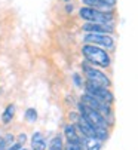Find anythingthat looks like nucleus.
I'll return each instance as SVG.
<instances>
[{
	"label": "nucleus",
	"instance_id": "nucleus-1",
	"mask_svg": "<svg viewBox=\"0 0 138 150\" xmlns=\"http://www.w3.org/2000/svg\"><path fill=\"white\" fill-rule=\"evenodd\" d=\"M79 110H80V115L94 126L95 129V137H98L100 140H105L108 132H107V128H108V123H107V119L98 113L97 110H92L89 107H86L85 104H79Z\"/></svg>",
	"mask_w": 138,
	"mask_h": 150
},
{
	"label": "nucleus",
	"instance_id": "nucleus-2",
	"mask_svg": "<svg viewBox=\"0 0 138 150\" xmlns=\"http://www.w3.org/2000/svg\"><path fill=\"white\" fill-rule=\"evenodd\" d=\"M82 54L88 62L92 66H100V67H108L110 66V55L107 51L97 45H85L82 48Z\"/></svg>",
	"mask_w": 138,
	"mask_h": 150
},
{
	"label": "nucleus",
	"instance_id": "nucleus-3",
	"mask_svg": "<svg viewBox=\"0 0 138 150\" xmlns=\"http://www.w3.org/2000/svg\"><path fill=\"white\" fill-rule=\"evenodd\" d=\"M80 16L88 21V23H95V24H113L114 13L113 11H100L91 6H83L79 11Z\"/></svg>",
	"mask_w": 138,
	"mask_h": 150
},
{
	"label": "nucleus",
	"instance_id": "nucleus-4",
	"mask_svg": "<svg viewBox=\"0 0 138 150\" xmlns=\"http://www.w3.org/2000/svg\"><path fill=\"white\" fill-rule=\"evenodd\" d=\"M82 69H83V73H85V77L88 79V82L101 85V86H105V88L110 86V79H108V76L104 74L103 71H100L98 69H95L94 66H89V64L83 62Z\"/></svg>",
	"mask_w": 138,
	"mask_h": 150
},
{
	"label": "nucleus",
	"instance_id": "nucleus-5",
	"mask_svg": "<svg viewBox=\"0 0 138 150\" xmlns=\"http://www.w3.org/2000/svg\"><path fill=\"white\" fill-rule=\"evenodd\" d=\"M85 89H86V94L92 95L94 98L100 100V101H104L107 104H111L113 103V94L108 91V88L105 86H101V85H97V83H92V82H88L85 85Z\"/></svg>",
	"mask_w": 138,
	"mask_h": 150
},
{
	"label": "nucleus",
	"instance_id": "nucleus-6",
	"mask_svg": "<svg viewBox=\"0 0 138 150\" xmlns=\"http://www.w3.org/2000/svg\"><path fill=\"white\" fill-rule=\"evenodd\" d=\"M82 104H85L86 107H89V109H92V110H97V112L101 113L104 117H107V116L111 115V107H110V104H107V103H104V101H100V100L94 98V97L89 95V94L82 95Z\"/></svg>",
	"mask_w": 138,
	"mask_h": 150
},
{
	"label": "nucleus",
	"instance_id": "nucleus-7",
	"mask_svg": "<svg viewBox=\"0 0 138 150\" xmlns=\"http://www.w3.org/2000/svg\"><path fill=\"white\" fill-rule=\"evenodd\" d=\"M85 42L91 45H97V46H103L107 49H113L114 48V40L113 37H110L108 34H97V33H88L85 34Z\"/></svg>",
	"mask_w": 138,
	"mask_h": 150
},
{
	"label": "nucleus",
	"instance_id": "nucleus-8",
	"mask_svg": "<svg viewBox=\"0 0 138 150\" xmlns=\"http://www.w3.org/2000/svg\"><path fill=\"white\" fill-rule=\"evenodd\" d=\"M83 31L88 33H97V34H110L114 31L113 24H95V23H86L83 24Z\"/></svg>",
	"mask_w": 138,
	"mask_h": 150
},
{
	"label": "nucleus",
	"instance_id": "nucleus-9",
	"mask_svg": "<svg viewBox=\"0 0 138 150\" xmlns=\"http://www.w3.org/2000/svg\"><path fill=\"white\" fill-rule=\"evenodd\" d=\"M85 6H91L100 11H113L116 0H83Z\"/></svg>",
	"mask_w": 138,
	"mask_h": 150
},
{
	"label": "nucleus",
	"instance_id": "nucleus-10",
	"mask_svg": "<svg viewBox=\"0 0 138 150\" xmlns=\"http://www.w3.org/2000/svg\"><path fill=\"white\" fill-rule=\"evenodd\" d=\"M77 126H79V131L83 134V135H95V129L82 115L77 116Z\"/></svg>",
	"mask_w": 138,
	"mask_h": 150
},
{
	"label": "nucleus",
	"instance_id": "nucleus-11",
	"mask_svg": "<svg viewBox=\"0 0 138 150\" xmlns=\"http://www.w3.org/2000/svg\"><path fill=\"white\" fill-rule=\"evenodd\" d=\"M85 143L86 150H100L103 146V140H100L95 135H85V140H82V144Z\"/></svg>",
	"mask_w": 138,
	"mask_h": 150
},
{
	"label": "nucleus",
	"instance_id": "nucleus-12",
	"mask_svg": "<svg viewBox=\"0 0 138 150\" xmlns=\"http://www.w3.org/2000/svg\"><path fill=\"white\" fill-rule=\"evenodd\" d=\"M64 134L67 137L68 141H76V143H82L79 134H77V129H76V126L74 125H67L65 126V129H64Z\"/></svg>",
	"mask_w": 138,
	"mask_h": 150
},
{
	"label": "nucleus",
	"instance_id": "nucleus-13",
	"mask_svg": "<svg viewBox=\"0 0 138 150\" xmlns=\"http://www.w3.org/2000/svg\"><path fill=\"white\" fill-rule=\"evenodd\" d=\"M31 146L34 150H45L46 149V141L42 132H36L31 138Z\"/></svg>",
	"mask_w": 138,
	"mask_h": 150
},
{
	"label": "nucleus",
	"instance_id": "nucleus-14",
	"mask_svg": "<svg viewBox=\"0 0 138 150\" xmlns=\"http://www.w3.org/2000/svg\"><path fill=\"white\" fill-rule=\"evenodd\" d=\"M13 113H15V107H13L12 104L8 105V107H6V110L3 112V116H2L3 123H9V122L13 119Z\"/></svg>",
	"mask_w": 138,
	"mask_h": 150
},
{
	"label": "nucleus",
	"instance_id": "nucleus-15",
	"mask_svg": "<svg viewBox=\"0 0 138 150\" xmlns=\"http://www.w3.org/2000/svg\"><path fill=\"white\" fill-rule=\"evenodd\" d=\"M65 150H82V143H76V141H68L65 146Z\"/></svg>",
	"mask_w": 138,
	"mask_h": 150
},
{
	"label": "nucleus",
	"instance_id": "nucleus-16",
	"mask_svg": "<svg viewBox=\"0 0 138 150\" xmlns=\"http://www.w3.org/2000/svg\"><path fill=\"white\" fill-rule=\"evenodd\" d=\"M25 117H27L28 122H34V120L37 119V112H36L34 109H28V110L25 112Z\"/></svg>",
	"mask_w": 138,
	"mask_h": 150
},
{
	"label": "nucleus",
	"instance_id": "nucleus-17",
	"mask_svg": "<svg viewBox=\"0 0 138 150\" xmlns=\"http://www.w3.org/2000/svg\"><path fill=\"white\" fill-rule=\"evenodd\" d=\"M5 149H6V140L0 138V150H5Z\"/></svg>",
	"mask_w": 138,
	"mask_h": 150
},
{
	"label": "nucleus",
	"instance_id": "nucleus-18",
	"mask_svg": "<svg viewBox=\"0 0 138 150\" xmlns=\"http://www.w3.org/2000/svg\"><path fill=\"white\" fill-rule=\"evenodd\" d=\"M73 11V6H67V12H71Z\"/></svg>",
	"mask_w": 138,
	"mask_h": 150
},
{
	"label": "nucleus",
	"instance_id": "nucleus-19",
	"mask_svg": "<svg viewBox=\"0 0 138 150\" xmlns=\"http://www.w3.org/2000/svg\"><path fill=\"white\" fill-rule=\"evenodd\" d=\"M19 150H25V149H22V147H21V149H19Z\"/></svg>",
	"mask_w": 138,
	"mask_h": 150
}]
</instances>
